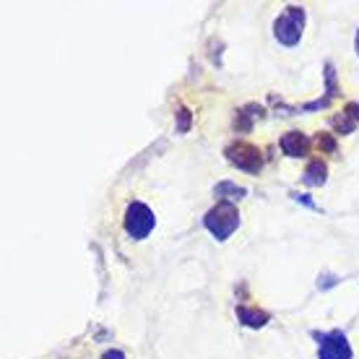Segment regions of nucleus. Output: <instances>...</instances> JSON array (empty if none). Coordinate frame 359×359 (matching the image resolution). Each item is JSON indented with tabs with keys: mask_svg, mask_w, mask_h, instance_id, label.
<instances>
[{
	"mask_svg": "<svg viewBox=\"0 0 359 359\" xmlns=\"http://www.w3.org/2000/svg\"><path fill=\"white\" fill-rule=\"evenodd\" d=\"M203 226H206L216 243H226L240 226V211L234 203H216L206 216H203Z\"/></svg>",
	"mask_w": 359,
	"mask_h": 359,
	"instance_id": "obj_1",
	"label": "nucleus"
},
{
	"mask_svg": "<svg viewBox=\"0 0 359 359\" xmlns=\"http://www.w3.org/2000/svg\"><path fill=\"white\" fill-rule=\"evenodd\" d=\"M305 8L302 6H287V11L273 21V36L284 47L299 45V39L305 34Z\"/></svg>",
	"mask_w": 359,
	"mask_h": 359,
	"instance_id": "obj_2",
	"label": "nucleus"
},
{
	"mask_svg": "<svg viewBox=\"0 0 359 359\" xmlns=\"http://www.w3.org/2000/svg\"><path fill=\"white\" fill-rule=\"evenodd\" d=\"M226 162L234 164L237 170L248 172V175H258L263 170V154L258 146L248 144V141H234L224 149Z\"/></svg>",
	"mask_w": 359,
	"mask_h": 359,
	"instance_id": "obj_3",
	"label": "nucleus"
},
{
	"mask_svg": "<svg viewBox=\"0 0 359 359\" xmlns=\"http://www.w3.org/2000/svg\"><path fill=\"white\" fill-rule=\"evenodd\" d=\"M154 226H156V216H154L151 208L141 201H133L126 211V232L133 240H146Z\"/></svg>",
	"mask_w": 359,
	"mask_h": 359,
	"instance_id": "obj_4",
	"label": "nucleus"
},
{
	"mask_svg": "<svg viewBox=\"0 0 359 359\" xmlns=\"http://www.w3.org/2000/svg\"><path fill=\"white\" fill-rule=\"evenodd\" d=\"M318 341V359H351L349 339L344 331H313Z\"/></svg>",
	"mask_w": 359,
	"mask_h": 359,
	"instance_id": "obj_5",
	"label": "nucleus"
},
{
	"mask_svg": "<svg viewBox=\"0 0 359 359\" xmlns=\"http://www.w3.org/2000/svg\"><path fill=\"white\" fill-rule=\"evenodd\" d=\"M310 146H313V141H310L302 130H289V133L281 135V151L287 154V156H292V159L307 156V154H310Z\"/></svg>",
	"mask_w": 359,
	"mask_h": 359,
	"instance_id": "obj_6",
	"label": "nucleus"
},
{
	"mask_svg": "<svg viewBox=\"0 0 359 359\" xmlns=\"http://www.w3.org/2000/svg\"><path fill=\"white\" fill-rule=\"evenodd\" d=\"M237 320L243 325H248V328H263L271 320V315L266 310H258V307L237 305Z\"/></svg>",
	"mask_w": 359,
	"mask_h": 359,
	"instance_id": "obj_7",
	"label": "nucleus"
},
{
	"mask_svg": "<svg viewBox=\"0 0 359 359\" xmlns=\"http://www.w3.org/2000/svg\"><path fill=\"white\" fill-rule=\"evenodd\" d=\"M325 180H328V164L323 159H313L302 175V182L310 188H320V185H325Z\"/></svg>",
	"mask_w": 359,
	"mask_h": 359,
	"instance_id": "obj_8",
	"label": "nucleus"
},
{
	"mask_svg": "<svg viewBox=\"0 0 359 359\" xmlns=\"http://www.w3.org/2000/svg\"><path fill=\"white\" fill-rule=\"evenodd\" d=\"M214 196L222 198V203H232V201H243V198L248 196V190H245L243 185H237V182L224 180V182H219L214 188Z\"/></svg>",
	"mask_w": 359,
	"mask_h": 359,
	"instance_id": "obj_9",
	"label": "nucleus"
},
{
	"mask_svg": "<svg viewBox=\"0 0 359 359\" xmlns=\"http://www.w3.org/2000/svg\"><path fill=\"white\" fill-rule=\"evenodd\" d=\"M255 117H263V107H258V104H248V107H243L237 115H234V128H237V130H250Z\"/></svg>",
	"mask_w": 359,
	"mask_h": 359,
	"instance_id": "obj_10",
	"label": "nucleus"
},
{
	"mask_svg": "<svg viewBox=\"0 0 359 359\" xmlns=\"http://www.w3.org/2000/svg\"><path fill=\"white\" fill-rule=\"evenodd\" d=\"M331 126L336 128V133H339V135H349V133H354V128H357V120H354V117H351L349 112L344 109L341 115L333 117Z\"/></svg>",
	"mask_w": 359,
	"mask_h": 359,
	"instance_id": "obj_11",
	"label": "nucleus"
},
{
	"mask_svg": "<svg viewBox=\"0 0 359 359\" xmlns=\"http://www.w3.org/2000/svg\"><path fill=\"white\" fill-rule=\"evenodd\" d=\"M325 97L328 99H336L339 97V83H336V71H333V63H325Z\"/></svg>",
	"mask_w": 359,
	"mask_h": 359,
	"instance_id": "obj_12",
	"label": "nucleus"
},
{
	"mask_svg": "<svg viewBox=\"0 0 359 359\" xmlns=\"http://www.w3.org/2000/svg\"><path fill=\"white\" fill-rule=\"evenodd\" d=\"M315 146H318L320 151H325V154H336V151H339V146H336V138H333V133H318V135H315Z\"/></svg>",
	"mask_w": 359,
	"mask_h": 359,
	"instance_id": "obj_13",
	"label": "nucleus"
},
{
	"mask_svg": "<svg viewBox=\"0 0 359 359\" xmlns=\"http://www.w3.org/2000/svg\"><path fill=\"white\" fill-rule=\"evenodd\" d=\"M339 281H341V278L336 276V273H320V276H318V289H320V292H325V289H333Z\"/></svg>",
	"mask_w": 359,
	"mask_h": 359,
	"instance_id": "obj_14",
	"label": "nucleus"
},
{
	"mask_svg": "<svg viewBox=\"0 0 359 359\" xmlns=\"http://www.w3.org/2000/svg\"><path fill=\"white\" fill-rule=\"evenodd\" d=\"M177 117H180L177 130H180V133H188V128H190V112L185 107H177Z\"/></svg>",
	"mask_w": 359,
	"mask_h": 359,
	"instance_id": "obj_15",
	"label": "nucleus"
},
{
	"mask_svg": "<svg viewBox=\"0 0 359 359\" xmlns=\"http://www.w3.org/2000/svg\"><path fill=\"white\" fill-rule=\"evenodd\" d=\"M292 198H294L297 203H302V206H307V208H313V211H318V206H315V203L305 196V193H292Z\"/></svg>",
	"mask_w": 359,
	"mask_h": 359,
	"instance_id": "obj_16",
	"label": "nucleus"
},
{
	"mask_svg": "<svg viewBox=\"0 0 359 359\" xmlns=\"http://www.w3.org/2000/svg\"><path fill=\"white\" fill-rule=\"evenodd\" d=\"M102 359H126V354H123L120 349H109L102 354Z\"/></svg>",
	"mask_w": 359,
	"mask_h": 359,
	"instance_id": "obj_17",
	"label": "nucleus"
},
{
	"mask_svg": "<svg viewBox=\"0 0 359 359\" xmlns=\"http://www.w3.org/2000/svg\"><path fill=\"white\" fill-rule=\"evenodd\" d=\"M344 109H346V112H349V115L359 123V104H357V102H349V104H346Z\"/></svg>",
	"mask_w": 359,
	"mask_h": 359,
	"instance_id": "obj_18",
	"label": "nucleus"
},
{
	"mask_svg": "<svg viewBox=\"0 0 359 359\" xmlns=\"http://www.w3.org/2000/svg\"><path fill=\"white\" fill-rule=\"evenodd\" d=\"M354 47H357V55H359V32H357V39H354Z\"/></svg>",
	"mask_w": 359,
	"mask_h": 359,
	"instance_id": "obj_19",
	"label": "nucleus"
}]
</instances>
